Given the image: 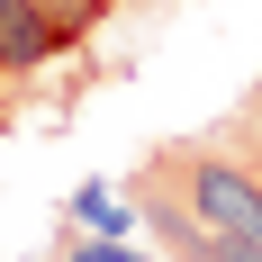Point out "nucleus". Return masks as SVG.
<instances>
[{
  "instance_id": "39448f33",
  "label": "nucleus",
  "mask_w": 262,
  "mask_h": 262,
  "mask_svg": "<svg viewBox=\"0 0 262 262\" xmlns=\"http://www.w3.org/2000/svg\"><path fill=\"white\" fill-rule=\"evenodd\" d=\"M54 9H63V18H73V27H81V36H91V27H100V18H108V9H118V0H54Z\"/></svg>"
},
{
  "instance_id": "20e7f679",
  "label": "nucleus",
  "mask_w": 262,
  "mask_h": 262,
  "mask_svg": "<svg viewBox=\"0 0 262 262\" xmlns=\"http://www.w3.org/2000/svg\"><path fill=\"white\" fill-rule=\"evenodd\" d=\"M181 262H262V244H244V235H199Z\"/></svg>"
},
{
  "instance_id": "423d86ee",
  "label": "nucleus",
  "mask_w": 262,
  "mask_h": 262,
  "mask_svg": "<svg viewBox=\"0 0 262 262\" xmlns=\"http://www.w3.org/2000/svg\"><path fill=\"white\" fill-rule=\"evenodd\" d=\"M244 118H253V127H262V81H253V100H244Z\"/></svg>"
},
{
  "instance_id": "7ed1b4c3",
  "label": "nucleus",
  "mask_w": 262,
  "mask_h": 262,
  "mask_svg": "<svg viewBox=\"0 0 262 262\" xmlns=\"http://www.w3.org/2000/svg\"><path fill=\"white\" fill-rule=\"evenodd\" d=\"M63 262H154V253H145V244H108V235H73V226H63Z\"/></svg>"
},
{
  "instance_id": "f03ea898",
  "label": "nucleus",
  "mask_w": 262,
  "mask_h": 262,
  "mask_svg": "<svg viewBox=\"0 0 262 262\" xmlns=\"http://www.w3.org/2000/svg\"><path fill=\"white\" fill-rule=\"evenodd\" d=\"M63 226H73V235H108V244H127L136 226H145V217H136V199H127V190H108V181H81L73 199H63Z\"/></svg>"
},
{
  "instance_id": "f257e3e1",
  "label": "nucleus",
  "mask_w": 262,
  "mask_h": 262,
  "mask_svg": "<svg viewBox=\"0 0 262 262\" xmlns=\"http://www.w3.org/2000/svg\"><path fill=\"white\" fill-rule=\"evenodd\" d=\"M73 46H81V27L54 0H0V81L46 73L54 54H73Z\"/></svg>"
}]
</instances>
